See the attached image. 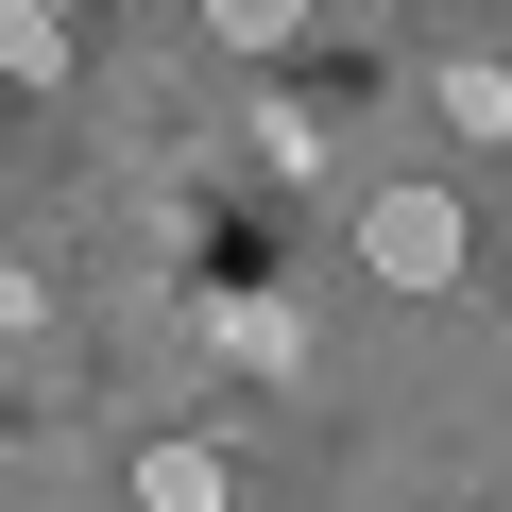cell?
Masks as SVG:
<instances>
[{
    "instance_id": "obj_1",
    "label": "cell",
    "mask_w": 512,
    "mask_h": 512,
    "mask_svg": "<svg viewBox=\"0 0 512 512\" xmlns=\"http://www.w3.org/2000/svg\"><path fill=\"white\" fill-rule=\"evenodd\" d=\"M461 256H478L461 188H376V205H359V274H376V291H461Z\"/></svg>"
},
{
    "instance_id": "obj_2",
    "label": "cell",
    "mask_w": 512,
    "mask_h": 512,
    "mask_svg": "<svg viewBox=\"0 0 512 512\" xmlns=\"http://www.w3.org/2000/svg\"><path fill=\"white\" fill-rule=\"evenodd\" d=\"M137 512H222V461L205 444H137Z\"/></svg>"
},
{
    "instance_id": "obj_3",
    "label": "cell",
    "mask_w": 512,
    "mask_h": 512,
    "mask_svg": "<svg viewBox=\"0 0 512 512\" xmlns=\"http://www.w3.org/2000/svg\"><path fill=\"white\" fill-rule=\"evenodd\" d=\"M0 69H18V86H69V18H52V0H0Z\"/></svg>"
},
{
    "instance_id": "obj_4",
    "label": "cell",
    "mask_w": 512,
    "mask_h": 512,
    "mask_svg": "<svg viewBox=\"0 0 512 512\" xmlns=\"http://www.w3.org/2000/svg\"><path fill=\"white\" fill-rule=\"evenodd\" d=\"M308 18H325V0H205V35H222V52H291Z\"/></svg>"
},
{
    "instance_id": "obj_5",
    "label": "cell",
    "mask_w": 512,
    "mask_h": 512,
    "mask_svg": "<svg viewBox=\"0 0 512 512\" xmlns=\"http://www.w3.org/2000/svg\"><path fill=\"white\" fill-rule=\"evenodd\" d=\"M444 120H461V137H512V69L461 52V69H444Z\"/></svg>"
}]
</instances>
